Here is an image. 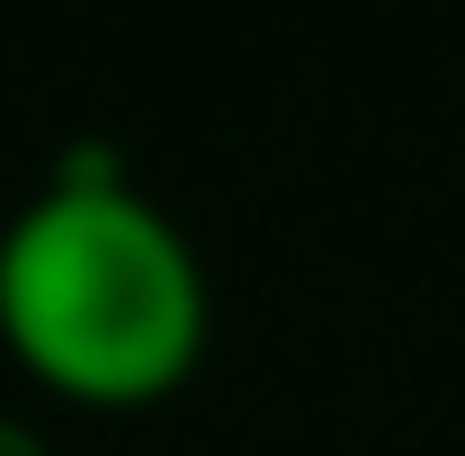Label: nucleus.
Segmentation results:
<instances>
[{
  "mask_svg": "<svg viewBox=\"0 0 465 456\" xmlns=\"http://www.w3.org/2000/svg\"><path fill=\"white\" fill-rule=\"evenodd\" d=\"M215 322L206 260L108 144H72L0 224V341L72 402H153L197 376Z\"/></svg>",
  "mask_w": 465,
  "mask_h": 456,
  "instance_id": "obj_1",
  "label": "nucleus"
},
{
  "mask_svg": "<svg viewBox=\"0 0 465 456\" xmlns=\"http://www.w3.org/2000/svg\"><path fill=\"white\" fill-rule=\"evenodd\" d=\"M0 456H63L36 421H18V411H0Z\"/></svg>",
  "mask_w": 465,
  "mask_h": 456,
  "instance_id": "obj_2",
  "label": "nucleus"
}]
</instances>
